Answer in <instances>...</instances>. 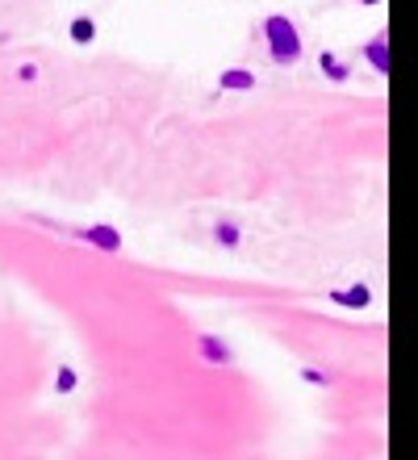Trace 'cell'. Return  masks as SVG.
I'll return each instance as SVG.
<instances>
[{"label": "cell", "instance_id": "1", "mask_svg": "<svg viewBox=\"0 0 418 460\" xmlns=\"http://www.w3.org/2000/svg\"><path fill=\"white\" fill-rule=\"evenodd\" d=\"M263 34H268V50H272V59L280 63V67L301 59V34L289 17H280V13L268 17V22H263Z\"/></svg>", "mask_w": 418, "mask_h": 460}, {"label": "cell", "instance_id": "2", "mask_svg": "<svg viewBox=\"0 0 418 460\" xmlns=\"http://www.w3.org/2000/svg\"><path fill=\"white\" fill-rule=\"evenodd\" d=\"M84 243H93V247H101V252H121V234L118 226H84L80 230Z\"/></svg>", "mask_w": 418, "mask_h": 460}, {"label": "cell", "instance_id": "3", "mask_svg": "<svg viewBox=\"0 0 418 460\" xmlns=\"http://www.w3.org/2000/svg\"><path fill=\"white\" fill-rule=\"evenodd\" d=\"M197 351H201L205 364H230V360H235L230 343H222L218 335H201V340H197Z\"/></svg>", "mask_w": 418, "mask_h": 460}, {"label": "cell", "instance_id": "4", "mask_svg": "<svg viewBox=\"0 0 418 460\" xmlns=\"http://www.w3.org/2000/svg\"><path fill=\"white\" fill-rule=\"evenodd\" d=\"M364 59L372 63V72H381V75L389 72V38H385V34L372 38L369 47H364Z\"/></svg>", "mask_w": 418, "mask_h": 460}, {"label": "cell", "instance_id": "5", "mask_svg": "<svg viewBox=\"0 0 418 460\" xmlns=\"http://www.w3.org/2000/svg\"><path fill=\"white\" fill-rule=\"evenodd\" d=\"M331 297H334V305H347V310H360V305H369V302H372L369 285H351V289H334Z\"/></svg>", "mask_w": 418, "mask_h": 460}, {"label": "cell", "instance_id": "6", "mask_svg": "<svg viewBox=\"0 0 418 460\" xmlns=\"http://www.w3.org/2000/svg\"><path fill=\"white\" fill-rule=\"evenodd\" d=\"M218 84L227 88V93H247V88H255V75H251L247 67H230V72H222Z\"/></svg>", "mask_w": 418, "mask_h": 460}, {"label": "cell", "instance_id": "7", "mask_svg": "<svg viewBox=\"0 0 418 460\" xmlns=\"http://www.w3.org/2000/svg\"><path fill=\"white\" fill-rule=\"evenodd\" d=\"M93 34H96V25L88 22V17H76V22H72V38L80 42V47H88V42H93Z\"/></svg>", "mask_w": 418, "mask_h": 460}, {"label": "cell", "instance_id": "8", "mask_svg": "<svg viewBox=\"0 0 418 460\" xmlns=\"http://www.w3.org/2000/svg\"><path fill=\"white\" fill-rule=\"evenodd\" d=\"M214 234H218V243H222V247H239V226H235V222H218Z\"/></svg>", "mask_w": 418, "mask_h": 460}, {"label": "cell", "instance_id": "9", "mask_svg": "<svg viewBox=\"0 0 418 460\" xmlns=\"http://www.w3.org/2000/svg\"><path fill=\"white\" fill-rule=\"evenodd\" d=\"M318 63H323V72L331 75V80H339V84H343V80H347V67H343V63H339V59H334V55H323V59H318Z\"/></svg>", "mask_w": 418, "mask_h": 460}, {"label": "cell", "instance_id": "10", "mask_svg": "<svg viewBox=\"0 0 418 460\" xmlns=\"http://www.w3.org/2000/svg\"><path fill=\"white\" fill-rule=\"evenodd\" d=\"M55 385H59V394H72V389H76V373H72V368H59Z\"/></svg>", "mask_w": 418, "mask_h": 460}, {"label": "cell", "instance_id": "11", "mask_svg": "<svg viewBox=\"0 0 418 460\" xmlns=\"http://www.w3.org/2000/svg\"><path fill=\"white\" fill-rule=\"evenodd\" d=\"M301 376H306L310 385H326V373H318V368H306V373H301Z\"/></svg>", "mask_w": 418, "mask_h": 460}, {"label": "cell", "instance_id": "12", "mask_svg": "<svg viewBox=\"0 0 418 460\" xmlns=\"http://www.w3.org/2000/svg\"><path fill=\"white\" fill-rule=\"evenodd\" d=\"M17 75H22V80H34L38 67H34V63H22V67H17Z\"/></svg>", "mask_w": 418, "mask_h": 460}, {"label": "cell", "instance_id": "13", "mask_svg": "<svg viewBox=\"0 0 418 460\" xmlns=\"http://www.w3.org/2000/svg\"><path fill=\"white\" fill-rule=\"evenodd\" d=\"M364 4H377V0H364Z\"/></svg>", "mask_w": 418, "mask_h": 460}]
</instances>
